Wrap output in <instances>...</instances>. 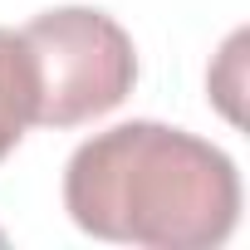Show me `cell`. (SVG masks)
I'll list each match as a JSON object with an SVG mask.
<instances>
[{
    "mask_svg": "<svg viewBox=\"0 0 250 250\" xmlns=\"http://www.w3.org/2000/svg\"><path fill=\"white\" fill-rule=\"evenodd\" d=\"M35 98H40V79L25 35L0 30V162L20 147L25 128L35 123Z\"/></svg>",
    "mask_w": 250,
    "mask_h": 250,
    "instance_id": "3957f363",
    "label": "cell"
},
{
    "mask_svg": "<svg viewBox=\"0 0 250 250\" xmlns=\"http://www.w3.org/2000/svg\"><path fill=\"white\" fill-rule=\"evenodd\" d=\"M20 35L35 54L40 128H79V123L118 108L138 83V49L128 30L103 10L88 5L44 10Z\"/></svg>",
    "mask_w": 250,
    "mask_h": 250,
    "instance_id": "7a4b0ae2",
    "label": "cell"
},
{
    "mask_svg": "<svg viewBox=\"0 0 250 250\" xmlns=\"http://www.w3.org/2000/svg\"><path fill=\"white\" fill-rule=\"evenodd\" d=\"M64 211L79 230L152 250H206L235 230V162L167 123L93 133L64 167Z\"/></svg>",
    "mask_w": 250,
    "mask_h": 250,
    "instance_id": "6da1fadb",
    "label": "cell"
}]
</instances>
